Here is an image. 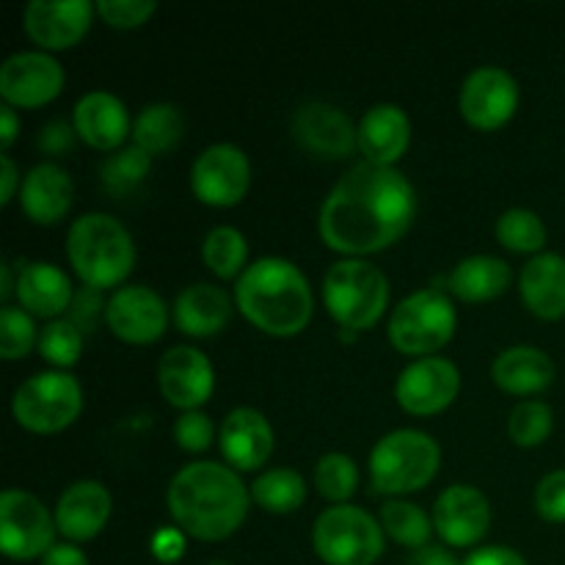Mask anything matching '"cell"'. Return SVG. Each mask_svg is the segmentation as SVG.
<instances>
[{"label":"cell","instance_id":"1","mask_svg":"<svg viewBox=\"0 0 565 565\" xmlns=\"http://www.w3.org/2000/svg\"><path fill=\"white\" fill-rule=\"evenodd\" d=\"M417 218V191L397 166L362 160L320 204L318 232L331 252L364 259L395 246Z\"/></svg>","mask_w":565,"mask_h":565},{"label":"cell","instance_id":"2","mask_svg":"<svg viewBox=\"0 0 565 565\" xmlns=\"http://www.w3.org/2000/svg\"><path fill=\"white\" fill-rule=\"evenodd\" d=\"M248 489L241 475L218 461H193L171 478L169 513L177 527L196 541H224L248 516Z\"/></svg>","mask_w":565,"mask_h":565},{"label":"cell","instance_id":"3","mask_svg":"<svg viewBox=\"0 0 565 565\" xmlns=\"http://www.w3.org/2000/svg\"><path fill=\"white\" fill-rule=\"evenodd\" d=\"M235 307L270 337H296L312 320L315 298L307 274L285 257H263L235 281Z\"/></svg>","mask_w":565,"mask_h":565},{"label":"cell","instance_id":"4","mask_svg":"<svg viewBox=\"0 0 565 565\" xmlns=\"http://www.w3.org/2000/svg\"><path fill=\"white\" fill-rule=\"evenodd\" d=\"M66 257L77 279L94 290L121 285L136 268V243L127 226L108 213H86L66 232Z\"/></svg>","mask_w":565,"mask_h":565},{"label":"cell","instance_id":"5","mask_svg":"<svg viewBox=\"0 0 565 565\" xmlns=\"http://www.w3.org/2000/svg\"><path fill=\"white\" fill-rule=\"evenodd\" d=\"M441 467V447L430 434L417 428H397L381 436L370 452L373 494H414L436 478Z\"/></svg>","mask_w":565,"mask_h":565},{"label":"cell","instance_id":"6","mask_svg":"<svg viewBox=\"0 0 565 565\" xmlns=\"http://www.w3.org/2000/svg\"><path fill=\"white\" fill-rule=\"evenodd\" d=\"M323 303L345 331H367L390 307V281L370 259L345 257L326 270Z\"/></svg>","mask_w":565,"mask_h":565},{"label":"cell","instance_id":"7","mask_svg":"<svg viewBox=\"0 0 565 565\" xmlns=\"http://www.w3.org/2000/svg\"><path fill=\"white\" fill-rule=\"evenodd\" d=\"M458 329L456 303L447 292L428 287L403 298L390 315L386 334L390 342L406 356L425 359L441 351Z\"/></svg>","mask_w":565,"mask_h":565},{"label":"cell","instance_id":"8","mask_svg":"<svg viewBox=\"0 0 565 565\" xmlns=\"http://www.w3.org/2000/svg\"><path fill=\"white\" fill-rule=\"evenodd\" d=\"M384 527L356 505H331L315 519L312 546L326 565H373L384 555Z\"/></svg>","mask_w":565,"mask_h":565},{"label":"cell","instance_id":"9","mask_svg":"<svg viewBox=\"0 0 565 565\" xmlns=\"http://www.w3.org/2000/svg\"><path fill=\"white\" fill-rule=\"evenodd\" d=\"M83 412L81 381L66 370H47L22 381L11 397L17 425L31 434H58Z\"/></svg>","mask_w":565,"mask_h":565},{"label":"cell","instance_id":"10","mask_svg":"<svg viewBox=\"0 0 565 565\" xmlns=\"http://www.w3.org/2000/svg\"><path fill=\"white\" fill-rule=\"evenodd\" d=\"M55 516L31 491L0 494V550L9 561H42L55 546Z\"/></svg>","mask_w":565,"mask_h":565},{"label":"cell","instance_id":"11","mask_svg":"<svg viewBox=\"0 0 565 565\" xmlns=\"http://www.w3.org/2000/svg\"><path fill=\"white\" fill-rule=\"evenodd\" d=\"M252 185V163L237 143H210L191 166V191L207 207H235Z\"/></svg>","mask_w":565,"mask_h":565},{"label":"cell","instance_id":"12","mask_svg":"<svg viewBox=\"0 0 565 565\" xmlns=\"http://www.w3.org/2000/svg\"><path fill=\"white\" fill-rule=\"evenodd\" d=\"M519 108V83L502 66H478L458 92V110L478 130H500Z\"/></svg>","mask_w":565,"mask_h":565},{"label":"cell","instance_id":"13","mask_svg":"<svg viewBox=\"0 0 565 565\" xmlns=\"http://www.w3.org/2000/svg\"><path fill=\"white\" fill-rule=\"evenodd\" d=\"M64 66L44 50H20L0 66V97L11 108H42L64 88Z\"/></svg>","mask_w":565,"mask_h":565},{"label":"cell","instance_id":"14","mask_svg":"<svg viewBox=\"0 0 565 565\" xmlns=\"http://www.w3.org/2000/svg\"><path fill=\"white\" fill-rule=\"evenodd\" d=\"M461 392V373L456 362L445 356H425L408 364L395 384V397L403 412L414 417H434L445 408L452 406V401Z\"/></svg>","mask_w":565,"mask_h":565},{"label":"cell","instance_id":"15","mask_svg":"<svg viewBox=\"0 0 565 565\" xmlns=\"http://www.w3.org/2000/svg\"><path fill=\"white\" fill-rule=\"evenodd\" d=\"M292 136L323 160H345L359 147V125L334 103L312 99L292 114Z\"/></svg>","mask_w":565,"mask_h":565},{"label":"cell","instance_id":"16","mask_svg":"<svg viewBox=\"0 0 565 565\" xmlns=\"http://www.w3.org/2000/svg\"><path fill=\"white\" fill-rule=\"evenodd\" d=\"M158 386L174 408L199 412L213 397V362L193 345L169 348L158 362Z\"/></svg>","mask_w":565,"mask_h":565},{"label":"cell","instance_id":"17","mask_svg":"<svg viewBox=\"0 0 565 565\" xmlns=\"http://www.w3.org/2000/svg\"><path fill=\"white\" fill-rule=\"evenodd\" d=\"M105 320L119 340L130 345H152L166 334L169 307L147 285H125L110 296Z\"/></svg>","mask_w":565,"mask_h":565},{"label":"cell","instance_id":"18","mask_svg":"<svg viewBox=\"0 0 565 565\" xmlns=\"http://www.w3.org/2000/svg\"><path fill=\"white\" fill-rule=\"evenodd\" d=\"M491 527V502L480 489L467 483L447 486L434 505V530L447 546H475Z\"/></svg>","mask_w":565,"mask_h":565},{"label":"cell","instance_id":"19","mask_svg":"<svg viewBox=\"0 0 565 565\" xmlns=\"http://www.w3.org/2000/svg\"><path fill=\"white\" fill-rule=\"evenodd\" d=\"M97 6L88 0H58L44 3L33 0L22 11L25 33L47 53V50H70L88 33Z\"/></svg>","mask_w":565,"mask_h":565},{"label":"cell","instance_id":"20","mask_svg":"<svg viewBox=\"0 0 565 565\" xmlns=\"http://www.w3.org/2000/svg\"><path fill=\"white\" fill-rule=\"evenodd\" d=\"M114 511V497L99 480H77L61 491L55 502V527L72 544L94 541L108 524Z\"/></svg>","mask_w":565,"mask_h":565},{"label":"cell","instance_id":"21","mask_svg":"<svg viewBox=\"0 0 565 565\" xmlns=\"http://www.w3.org/2000/svg\"><path fill=\"white\" fill-rule=\"evenodd\" d=\"M221 452L235 472L265 467L274 452V428L268 417L252 406H237L221 423Z\"/></svg>","mask_w":565,"mask_h":565},{"label":"cell","instance_id":"22","mask_svg":"<svg viewBox=\"0 0 565 565\" xmlns=\"http://www.w3.org/2000/svg\"><path fill=\"white\" fill-rule=\"evenodd\" d=\"M72 127L88 147L99 149V152H116L130 136V114L116 94L94 88L75 103Z\"/></svg>","mask_w":565,"mask_h":565},{"label":"cell","instance_id":"23","mask_svg":"<svg viewBox=\"0 0 565 565\" xmlns=\"http://www.w3.org/2000/svg\"><path fill=\"white\" fill-rule=\"evenodd\" d=\"M14 296L28 315L44 318L50 323L72 307L75 287H72L66 270H61L58 265L33 259V263H22L17 270Z\"/></svg>","mask_w":565,"mask_h":565},{"label":"cell","instance_id":"24","mask_svg":"<svg viewBox=\"0 0 565 565\" xmlns=\"http://www.w3.org/2000/svg\"><path fill=\"white\" fill-rule=\"evenodd\" d=\"M72 199H75V182H72L70 171L64 166L44 160L36 163L25 177H22L20 188V204L22 213L33 221V224L53 226L70 213Z\"/></svg>","mask_w":565,"mask_h":565},{"label":"cell","instance_id":"25","mask_svg":"<svg viewBox=\"0 0 565 565\" xmlns=\"http://www.w3.org/2000/svg\"><path fill=\"white\" fill-rule=\"evenodd\" d=\"M412 143V119L395 103H379L359 119V152L367 163L395 166Z\"/></svg>","mask_w":565,"mask_h":565},{"label":"cell","instance_id":"26","mask_svg":"<svg viewBox=\"0 0 565 565\" xmlns=\"http://www.w3.org/2000/svg\"><path fill=\"white\" fill-rule=\"evenodd\" d=\"M522 301L535 318H565V257L557 252H541L519 274Z\"/></svg>","mask_w":565,"mask_h":565},{"label":"cell","instance_id":"27","mask_svg":"<svg viewBox=\"0 0 565 565\" xmlns=\"http://www.w3.org/2000/svg\"><path fill=\"white\" fill-rule=\"evenodd\" d=\"M491 375H494V384L508 395H539L550 390L555 381V362L550 353L535 345H511L494 359Z\"/></svg>","mask_w":565,"mask_h":565},{"label":"cell","instance_id":"28","mask_svg":"<svg viewBox=\"0 0 565 565\" xmlns=\"http://www.w3.org/2000/svg\"><path fill=\"white\" fill-rule=\"evenodd\" d=\"M232 298L210 281L182 287L174 301V323L188 337H213L230 323Z\"/></svg>","mask_w":565,"mask_h":565},{"label":"cell","instance_id":"29","mask_svg":"<svg viewBox=\"0 0 565 565\" xmlns=\"http://www.w3.org/2000/svg\"><path fill=\"white\" fill-rule=\"evenodd\" d=\"M511 265L494 254H472L461 259L447 276L452 296L469 303L494 301L511 287Z\"/></svg>","mask_w":565,"mask_h":565},{"label":"cell","instance_id":"30","mask_svg":"<svg viewBox=\"0 0 565 565\" xmlns=\"http://www.w3.org/2000/svg\"><path fill=\"white\" fill-rule=\"evenodd\" d=\"M182 132H185V119L182 110L171 103L143 105L132 121V143L152 158L171 152L182 141Z\"/></svg>","mask_w":565,"mask_h":565},{"label":"cell","instance_id":"31","mask_svg":"<svg viewBox=\"0 0 565 565\" xmlns=\"http://www.w3.org/2000/svg\"><path fill=\"white\" fill-rule=\"evenodd\" d=\"M252 500L263 511L276 513V516L296 513L307 502V480H303L301 472L290 467L265 469L252 483Z\"/></svg>","mask_w":565,"mask_h":565},{"label":"cell","instance_id":"32","mask_svg":"<svg viewBox=\"0 0 565 565\" xmlns=\"http://www.w3.org/2000/svg\"><path fill=\"white\" fill-rule=\"evenodd\" d=\"M202 259L218 279H241L248 268L246 235L235 226H213L202 243Z\"/></svg>","mask_w":565,"mask_h":565},{"label":"cell","instance_id":"33","mask_svg":"<svg viewBox=\"0 0 565 565\" xmlns=\"http://www.w3.org/2000/svg\"><path fill=\"white\" fill-rule=\"evenodd\" d=\"M381 527L408 550H423L430 544V533H434V516L423 511L419 505L406 500H390L381 508Z\"/></svg>","mask_w":565,"mask_h":565},{"label":"cell","instance_id":"34","mask_svg":"<svg viewBox=\"0 0 565 565\" xmlns=\"http://www.w3.org/2000/svg\"><path fill=\"white\" fill-rule=\"evenodd\" d=\"M546 224L535 210L511 207L497 221V241L516 254H541L546 246Z\"/></svg>","mask_w":565,"mask_h":565},{"label":"cell","instance_id":"35","mask_svg":"<svg viewBox=\"0 0 565 565\" xmlns=\"http://www.w3.org/2000/svg\"><path fill=\"white\" fill-rule=\"evenodd\" d=\"M149 169H152V154H147L132 143V147H121L110 152L99 166V177H103L105 191L116 193V196H127L147 180Z\"/></svg>","mask_w":565,"mask_h":565},{"label":"cell","instance_id":"36","mask_svg":"<svg viewBox=\"0 0 565 565\" xmlns=\"http://www.w3.org/2000/svg\"><path fill=\"white\" fill-rule=\"evenodd\" d=\"M36 351L44 362L53 364L55 370H70L81 362L83 353V331L72 323L70 318H58L44 323L39 331Z\"/></svg>","mask_w":565,"mask_h":565},{"label":"cell","instance_id":"37","mask_svg":"<svg viewBox=\"0 0 565 565\" xmlns=\"http://www.w3.org/2000/svg\"><path fill=\"white\" fill-rule=\"evenodd\" d=\"M315 486L320 494L334 505H348L359 489V469L356 461L345 452H326L318 463H315Z\"/></svg>","mask_w":565,"mask_h":565},{"label":"cell","instance_id":"38","mask_svg":"<svg viewBox=\"0 0 565 565\" xmlns=\"http://www.w3.org/2000/svg\"><path fill=\"white\" fill-rule=\"evenodd\" d=\"M555 428V412L544 401H522L508 417V436L519 447H541Z\"/></svg>","mask_w":565,"mask_h":565},{"label":"cell","instance_id":"39","mask_svg":"<svg viewBox=\"0 0 565 565\" xmlns=\"http://www.w3.org/2000/svg\"><path fill=\"white\" fill-rule=\"evenodd\" d=\"M39 329L33 323V315H28L22 307H11L6 303L0 309V356L6 362H17V359L28 356L31 348H36Z\"/></svg>","mask_w":565,"mask_h":565},{"label":"cell","instance_id":"40","mask_svg":"<svg viewBox=\"0 0 565 565\" xmlns=\"http://www.w3.org/2000/svg\"><path fill=\"white\" fill-rule=\"evenodd\" d=\"M174 441L180 450L185 452H204L215 439V425L207 414L199 408V412H182L174 423Z\"/></svg>","mask_w":565,"mask_h":565},{"label":"cell","instance_id":"41","mask_svg":"<svg viewBox=\"0 0 565 565\" xmlns=\"http://www.w3.org/2000/svg\"><path fill=\"white\" fill-rule=\"evenodd\" d=\"M158 11L152 0H99L97 14L114 28H138Z\"/></svg>","mask_w":565,"mask_h":565},{"label":"cell","instance_id":"42","mask_svg":"<svg viewBox=\"0 0 565 565\" xmlns=\"http://www.w3.org/2000/svg\"><path fill=\"white\" fill-rule=\"evenodd\" d=\"M535 511L550 524H565V469L544 475L535 489Z\"/></svg>","mask_w":565,"mask_h":565},{"label":"cell","instance_id":"43","mask_svg":"<svg viewBox=\"0 0 565 565\" xmlns=\"http://www.w3.org/2000/svg\"><path fill=\"white\" fill-rule=\"evenodd\" d=\"M108 303H103V290H94V287L83 285L81 292H75V301L70 307V320L77 326V329L86 334L97 326L99 312L105 315Z\"/></svg>","mask_w":565,"mask_h":565},{"label":"cell","instance_id":"44","mask_svg":"<svg viewBox=\"0 0 565 565\" xmlns=\"http://www.w3.org/2000/svg\"><path fill=\"white\" fill-rule=\"evenodd\" d=\"M75 138H77L75 127L66 125V121H61V119H53V121H47L42 130H39L36 147L42 149L44 154H55V158H58V154H64L66 149H72Z\"/></svg>","mask_w":565,"mask_h":565},{"label":"cell","instance_id":"45","mask_svg":"<svg viewBox=\"0 0 565 565\" xmlns=\"http://www.w3.org/2000/svg\"><path fill=\"white\" fill-rule=\"evenodd\" d=\"M152 555L160 563H177L185 555V533L180 527H160L152 535V544H149Z\"/></svg>","mask_w":565,"mask_h":565},{"label":"cell","instance_id":"46","mask_svg":"<svg viewBox=\"0 0 565 565\" xmlns=\"http://www.w3.org/2000/svg\"><path fill=\"white\" fill-rule=\"evenodd\" d=\"M461 565H530L511 546H480Z\"/></svg>","mask_w":565,"mask_h":565},{"label":"cell","instance_id":"47","mask_svg":"<svg viewBox=\"0 0 565 565\" xmlns=\"http://www.w3.org/2000/svg\"><path fill=\"white\" fill-rule=\"evenodd\" d=\"M42 565H88V557L86 552L77 544H72V541H61V544H55L53 550L42 557Z\"/></svg>","mask_w":565,"mask_h":565},{"label":"cell","instance_id":"48","mask_svg":"<svg viewBox=\"0 0 565 565\" xmlns=\"http://www.w3.org/2000/svg\"><path fill=\"white\" fill-rule=\"evenodd\" d=\"M0 182H3V188H0V204H9L11 199H14V193L22 188V180L14 160H11L6 152L0 154Z\"/></svg>","mask_w":565,"mask_h":565},{"label":"cell","instance_id":"49","mask_svg":"<svg viewBox=\"0 0 565 565\" xmlns=\"http://www.w3.org/2000/svg\"><path fill=\"white\" fill-rule=\"evenodd\" d=\"M408 565H461V563H458V557L452 555L450 550H445V546L428 544L423 546V550L412 552V561H408Z\"/></svg>","mask_w":565,"mask_h":565},{"label":"cell","instance_id":"50","mask_svg":"<svg viewBox=\"0 0 565 565\" xmlns=\"http://www.w3.org/2000/svg\"><path fill=\"white\" fill-rule=\"evenodd\" d=\"M17 132H20V116H17V108L11 105H0V147L3 152H9L11 143L17 141Z\"/></svg>","mask_w":565,"mask_h":565},{"label":"cell","instance_id":"51","mask_svg":"<svg viewBox=\"0 0 565 565\" xmlns=\"http://www.w3.org/2000/svg\"><path fill=\"white\" fill-rule=\"evenodd\" d=\"M17 290V279L11 276V263L0 265V298H3V307L9 303V298L14 296Z\"/></svg>","mask_w":565,"mask_h":565},{"label":"cell","instance_id":"52","mask_svg":"<svg viewBox=\"0 0 565 565\" xmlns=\"http://www.w3.org/2000/svg\"><path fill=\"white\" fill-rule=\"evenodd\" d=\"M207 565H230L226 561H213V563H207Z\"/></svg>","mask_w":565,"mask_h":565}]
</instances>
